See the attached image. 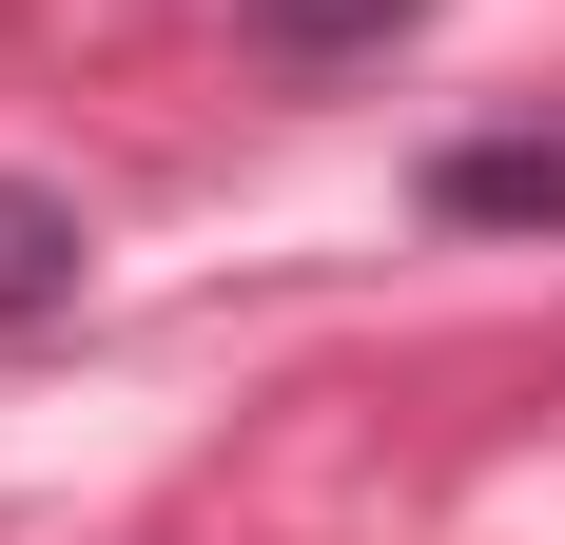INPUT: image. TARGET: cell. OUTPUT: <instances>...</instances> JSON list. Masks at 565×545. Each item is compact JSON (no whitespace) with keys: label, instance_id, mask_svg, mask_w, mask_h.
I'll list each match as a JSON object with an SVG mask.
<instances>
[{"label":"cell","instance_id":"1","mask_svg":"<svg viewBox=\"0 0 565 545\" xmlns=\"http://www.w3.org/2000/svg\"><path fill=\"white\" fill-rule=\"evenodd\" d=\"M429 215H468V234H565V137H449V157H429Z\"/></svg>","mask_w":565,"mask_h":545},{"label":"cell","instance_id":"2","mask_svg":"<svg viewBox=\"0 0 565 545\" xmlns=\"http://www.w3.org/2000/svg\"><path fill=\"white\" fill-rule=\"evenodd\" d=\"M78 272H98V234H78V195H40V175H0V331L78 312Z\"/></svg>","mask_w":565,"mask_h":545},{"label":"cell","instance_id":"3","mask_svg":"<svg viewBox=\"0 0 565 545\" xmlns=\"http://www.w3.org/2000/svg\"><path fill=\"white\" fill-rule=\"evenodd\" d=\"M234 20H254L274 58H351V40H409L429 0H234Z\"/></svg>","mask_w":565,"mask_h":545}]
</instances>
